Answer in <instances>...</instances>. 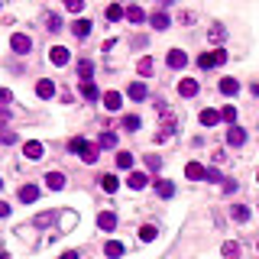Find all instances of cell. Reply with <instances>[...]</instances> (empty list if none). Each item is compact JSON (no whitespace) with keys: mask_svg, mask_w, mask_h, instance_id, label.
Here are the masks:
<instances>
[{"mask_svg":"<svg viewBox=\"0 0 259 259\" xmlns=\"http://www.w3.org/2000/svg\"><path fill=\"white\" fill-rule=\"evenodd\" d=\"M233 220H240V224H246V220H250V207H243V204H233Z\"/></svg>","mask_w":259,"mask_h":259,"instance_id":"obj_31","label":"cell"},{"mask_svg":"<svg viewBox=\"0 0 259 259\" xmlns=\"http://www.w3.org/2000/svg\"><path fill=\"white\" fill-rule=\"evenodd\" d=\"M156 236H159V230L152 227V224H143V227H140V240H143V243H152Z\"/></svg>","mask_w":259,"mask_h":259,"instance_id":"obj_21","label":"cell"},{"mask_svg":"<svg viewBox=\"0 0 259 259\" xmlns=\"http://www.w3.org/2000/svg\"><path fill=\"white\" fill-rule=\"evenodd\" d=\"M198 120H201V123H204V126H217V123H220V120H224V117H220L217 110L204 107V110H201V114H198Z\"/></svg>","mask_w":259,"mask_h":259,"instance_id":"obj_9","label":"cell"},{"mask_svg":"<svg viewBox=\"0 0 259 259\" xmlns=\"http://www.w3.org/2000/svg\"><path fill=\"white\" fill-rule=\"evenodd\" d=\"M220 253H224V256H227V259H240V243H233V240H227V243H224V250H220Z\"/></svg>","mask_w":259,"mask_h":259,"instance_id":"obj_29","label":"cell"},{"mask_svg":"<svg viewBox=\"0 0 259 259\" xmlns=\"http://www.w3.org/2000/svg\"><path fill=\"white\" fill-rule=\"evenodd\" d=\"M36 198H39V188H36V185H23V188H20V201H23V204H32Z\"/></svg>","mask_w":259,"mask_h":259,"instance_id":"obj_15","label":"cell"},{"mask_svg":"<svg viewBox=\"0 0 259 259\" xmlns=\"http://www.w3.org/2000/svg\"><path fill=\"white\" fill-rule=\"evenodd\" d=\"M65 10H71V13H81V10H85V0H65Z\"/></svg>","mask_w":259,"mask_h":259,"instance_id":"obj_36","label":"cell"},{"mask_svg":"<svg viewBox=\"0 0 259 259\" xmlns=\"http://www.w3.org/2000/svg\"><path fill=\"white\" fill-rule=\"evenodd\" d=\"M104 107L107 110H120L123 107V97H120L117 91H107V94H104Z\"/></svg>","mask_w":259,"mask_h":259,"instance_id":"obj_17","label":"cell"},{"mask_svg":"<svg viewBox=\"0 0 259 259\" xmlns=\"http://www.w3.org/2000/svg\"><path fill=\"white\" fill-rule=\"evenodd\" d=\"M68 58H71V55H68L65 46H52V49H49V62H52V65H68Z\"/></svg>","mask_w":259,"mask_h":259,"instance_id":"obj_4","label":"cell"},{"mask_svg":"<svg viewBox=\"0 0 259 259\" xmlns=\"http://www.w3.org/2000/svg\"><path fill=\"white\" fill-rule=\"evenodd\" d=\"M23 152H26V159H32V162H36V159H42V143L29 140V143L23 146Z\"/></svg>","mask_w":259,"mask_h":259,"instance_id":"obj_18","label":"cell"},{"mask_svg":"<svg viewBox=\"0 0 259 259\" xmlns=\"http://www.w3.org/2000/svg\"><path fill=\"white\" fill-rule=\"evenodd\" d=\"M256 181H259V172H256Z\"/></svg>","mask_w":259,"mask_h":259,"instance_id":"obj_52","label":"cell"},{"mask_svg":"<svg viewBox=\"0 0 259 259\" xmlns=\"http://www.w3.org/2000/svg\"><path fill=\"white\" fill-rule=\"evenodd\" d=\"M220 117H224V120H227L230 126H233V120H236V107H233V104H227V107L220 110Z\"/></svg>","mask_w":259,"mask_h":259,"instance_id":"obj_35","label":"cell"},{"mask_svg":"<svg viewBox=\"0 0 259 259\" xmlns=\"http://www.w3.org/2000/svg\"><path fill=\"white\" fill-rule=\"evenodd\" d=\"M10 49H13L16 55H26V52H29V49H32V39H29V36H26V32H16L13 39H10Z\"/></svg>","mask_w":259,"mask_h":259,"instance_id":"obj_2","label":"cell"},{"mask_svg":"<svg viewBox=\"0 0 259 259\" xmlns=\"http://www.w3.org/2000/svg\"><path fill=\"white\" fill-rule=\"evenodd\" d=\"M123 16H126V10L120 7V3H110V7H107V20H110V23H117V20H123Z\"/></svg>","mask_w":259,"mask_h":259,"instance_id":"obj_26","label":"cell"},{"mask_svg":"<svg viewBox=\"0 0 259 259\" xmlns=\"http://www.w3.org/2000/svg\"><path fill=\"white\" fill-rule=\"evenodd\" d=\"M126 20H130V23H143V20H146V13H143L140 7H130V10H126Z\"/></svg>","mask_w":259,"mask_h":259,"instance_id":"obj_32","label":"cell"},{"mask_svg":"<svg viewBox=\"0 0 259 259\" xmlns=\"http://www.w3.org/2000/svg\"><path fill=\"white\" fill-rule=\"evenodd\" d=\"M211 39H217V42L224 39V26H214V29H211Z\"/></svg>","mask_w":259,"mask_h":259,"instance_id":"obj_43","label":"cell"},{"mask_svg":"<svg viewBox=\"0 0 259 259\" xmlns=\"http://www.w3.org/2000/svg\"><path fill=\"white\" fill-rule=\"evenodd\" d=\"M58 259H78V253H75V250H65V253H62Z\"/></svg>","mask_w":259,"mask_h":259,"instance_id":"obj_47","label":"cell"},{"mask_svg":"<svg viewBox=\"0 0 259 259\" xmlns=\"http://www.w3.org/2000/svg\"><path fill=\"white\" fill-rule=\"evenodd\" d=\"M136 71H140L143 78H149L152 71H156V62H152V58H140V65H136Z\"/></svg>","mask_w":259,"mask_h":259,"instance_id":"obj_25","label":"cell"},{"mask_svg":"<svg viewBox=\"0 0 259 259\" xmlns=\"http://www.w3.org/2000/svg\"><path fill=\"white\" fill-rule=\"evenodd\" d=\"M85 143H87V140H81V136H75V140L68 143V149H71V152H81V149H85Z\"/></svg>","mask_w":259,"mask_h":259,"instance_id":"obj_37","label":"cell"},{"mask_svg":"<svg viewBox=\"0 0 259 259\" xmlns=\"http://www.w3.org/2000/svg\"><path fill=\"white\" fill-rule=\"evenodd\" d=\"M178 94L181 97H195L198 94V81L195 78H181L178 81Z\"/></svg>","mask_w":259,"mask_h":259,"instance_id":"obj_10","label":"cell"},{"mask_svg":"<svg viewBox=\"0 0 259 259\" xmlns=\"http://www.w3.org/2000/svg\"><path fill=\"white\" fill-rule=\"evenodd\" d=\"M236 91H240V81H236V78H220V94L233 97Z\"/></svg>","mask_w":259,"mask_h":259,"instance_id":"obj_14","label":"cell"},{"mask_svg":"<svg viewBox=\"0 0 259 259\" xmlns=\"http://www.w3.org/2000/svg\"><path fill=\"white\" fill-rule=\"evenodd\" d=\"M104 253H107L110 259H120V256H123V243H117V240H110V243L104 246Z\"/></svg>","mask_w":259,"mask_h":259,"instance_id":"obj_28","label":"cell"},{"mask_svg":"<svg viewBox=\"0 0 259 259\" xmlns=\"http://www.w3.org/2000/svg\"><path fill=\"white\" fill-rule=\"evenodd\" d=\"M0 143H3V146L16 143V133H13V130H3V133H0Z\"/></svg>","mask_w":259,"mask_h":259,"instance_id":"obj_39","label":"cell"},{"mask_svg":"<svg viewBox=\"0 0 259 259\" xmlns=\"http://www.w3.org/2000/svg\"><path fill=\"white\" fill-rule=\"evenodd\" d=\"M7 214H10V204H7V201H0V217H7Z\"/></svg>","mask_w":259,"mask_h":259,"instance_id":"obj_48","label":"cell"},{"mask_svg":"<svg viewBox=\"0 0 259 259\" xmlns=\"http://www.w3.org/2000/svg\"><path fill=\"white\" fill-rule=\"evenodd\" d=\"M36 94L42 97V101H49V97H55V85L49 78H42V81H36Z\"/></svg>","mask_w":259,"mask_h":259,"instance_id":"obj_11","label":"cell"},{"mask_svg":"<svg viewBox=\"0 0 259 259\" xmlns=\"http://www.w3.org/2000/svg\"><path fill=\"white\" fill-rule=\"evenodd\" d=\"M224 191H227V195H233V191H236V181L233 178H224Z\"/></svg>","mask_w":259,"mask_h":259,"instance_id":"obj_41","label":"cell"},{"mask_svg":"<svg viewBox=\"0 0 259 259\" xmlns=\"http://www.w3.org/2000/svg\"><path fill=\"white\" fill-rule=\"evenodd\" d=\"M207 181H224V178H220L217 169H207Z\"/></svg>","mask_w":259,"mask_h":259,"instance_id":"obj_44","label":"cell"},{"mask_svg":"<svg viewBox=\"0 0 259 259\" xmlns=\"http://www.w3.org/2000/svg\"><path fill=\"white\" fill-rule=\"evenodd\" d=\"M146 165H149L152 172H159V169H162V159L159 156H146Z\"/></svg>","mask_w":259,"mask_h":259,"instance_id":"obj_38","label":"cell"},{"mask_svg":"<svg viewBox=\"0 0 259 259\" xmlns=\"http://www.w3.org/2000/svg\"><path fill=\"white\" fill-rule=\"evenodd\" d=\"M71 32H75V39H85L87 32H91V20H75V23H71Z\"/></svg>","mask_w":259,"mask_h":259,"instance_id":"obj_13","label":"cell"},{"mask_svg":"<svg viewBox=\"0 0 259 259\" xmlns=\"http://www.w3.org/2000/svg\"><path fill=\"white\" fill-rule=\"evenodd\" d=\"M165 62H169V68H185L188 65V55L181 52V49H172V52L165 55Z\"/></svg>","mask_w":259,"mask_h":259,"instance_id":"obj_5","label":"cell"},{"mask_svg":"<svg viewBox=\"0 0 259 259\" xmlns=\"http://www.w3.org/2000/svg\"><path fill=\"white\" fill-rule=\"evenodd\" d=\"M91 75H94V65L87 62V58H81V62H78V78L81 81H91Z\"/></svg>","mask_w":259,"mask_h":259,"instance_id":"obj_22","label":"cell"},{"mask_svg":"<svg viewBox=\"0 0 259 259\" xmlns=\"http://www.w3.org/2000/svg\"><path fill=\"white\" fill-rule=\"evenodd\" d=\"M130 97H133V101H146V85H143V81H133V85H130Z\"/></svg>","mask_w":259,"mask_h":259,"instance_id":"obj_27","label":"cell"},{"mask_svg":"<svg viewBox=\"0 0 259 259\" xmlns=\"http://www.w3.org/2000/svg\"><path fill=\"white\" fill-rule=\"evenodd\" d=\"M0 188H3V178H0Z\"/></svg>","mask_w":259,"mask_h":259,"instance_id":"obj_51","label":"cell"},{"mask_svg":"<svg viewBox=\"0 0 259 259\" xmlns=\"http://www.w3.org/2000/svg\"><path fill=\"white\" fill-rule=\"evenodd\" d=\"M46 185H49L52 191H62V188H65V175H62V172H46Z\"/></svg>","mask_w":259,"mask_h":259,"instance_id":"obj_12","label":"cell"},{"mask_svg":"<svg viewBox=\"0 0 259 259\" xmlns=\"http://www.w3.org/2000/svg\"><path fill=\"white\" fill-rule=\"evenodd\" d=\"M7 120H10V110H7V107H0V126L7 123Z\"/></svg>","mask_w":259,"mask_h":259,"instance_id":"obj_46","label":"cell"},{"mask_svg":"<svg viewBox=\"0 0 259 259\" xmlns=\"http://www.w3.org/2000/svg\"><path fill=\"white\" fill-rule=\"evenodd\" d=\"M117 169H133V156L130 152H117Z\"/></svg>","mask_w":259,"mask_h":259,"instance_id":"obj_34","label":"cell"},{"mask_svg":"<svg viewBox=\"0 0 259 259\" xmlns=\"http://www.w3.org/2000/svg\"><path fill=\"white\" fill-rule=\"evenodd\" d=\"M10 101H13V94H10L7 87H0V104H10Z\"/></svg>","mask_w":259,"mask_h":259,"instance_id":"obj_42","label":"cell"},{"mask_svg":"<svg viewBox=\"0 0 259 259\" xmlns=\"http://www.w3.org/2000/svg\"><path fill=\"white\" fill-rule=\"evenodd\" d=\"M227 62V52L224 49H214V52H204V55H198V68H217V65Z\"/></svg>","mask_w":259,"mask_h":259,"instance_id":"obj_1","label":"cell"},{"mask_svg":"<svg viewBox=\"0 0 259 259\" xmlns=\"http://www.w3.org/2000/svg\"><path fill=\"white\" fill-rule=\"evenodd\" d=\"M58 29H62V20H58V16H49V32H58Z\"/></svg>","mask_w":259,"mask_h":259,"instance_id":"obj_40","label":"cell"},{"mask_svg":"<svg viewBox=\"0 0 259 259\" xmlns=\"http://www.w3.org/2000/svg\"><path fill=\"white\" fill-rule=\"evenodd\" d=\"M0 259H10V256H7V253H0Z\"/></svg>","mask_w":259,"mask_h":259,"instance_id":"obj_50","label":"cell"},{"mask_svg":"<svg viewBox=\"0 0 259 259\" xmlns=\"http://www.w3.org/2000/svg\"><path fill=\"white\" fill-rule=\"evenodd\" d=\"M126 185H130L133 191H143L146 185H149V178H146L143 172H130V181H126Z\"/></svg>","mask_w":259,"mask_h":259,"instance_id":"obj_16","label":"cell"},{"mask_svg":"<svg viewBox=\"0 0 259 259\" xmlns=\"http://www.w3.org/2000/svg\"><path fill=\"white\" fill-rule=\"evenodd\" d=\"M149 23H152V29H169V13H162V10H159V13L149 16Z\"/></svg>","mask_w":259,"mask_h":259,"instance_id":"obj_20","label":"cell"},{"mask_svg":"<svg viewBox=\"0 0 259 259\" xmlns=\"http://www.w3.org/2000/svg\"><path fill=\"white\" fill-rule=\"evenodd\" d=\"M120 123H123V130H130V133H133V130H140V117H136V114H130V117H123Z\"/></svg>","mask_w":259,"mask_h":259,"instance_id":"obj_33","label":"cell"},{"mask_svg":"<svg viewBox=\"0 0 259 259\" xmlns=\"http://www.w3.org/2000/svg\"><path fill=\"white\" fill-rule=\"evenodd\" d=\"M97 146H101V149H114V146H117V133H101Z\"/></svg>","mask_w":259,"mask_h":259,"instance_id":"obj_30","label":"cell"},{"mask_svg":"<svg viewBox=\"0 0 259 259\" xmlns=\"http://www.w3.org/2000/svg\"><path fill=\"white\" fill-rule=\"evenodd\" d=\"M185 178H191V181H204L207 178V169L201 162H188L185 165Z\"/></svg>","mask_w":259,"mask_h":259,"instance_id":"obj_3","label":"cell"},{"mask_svg":"<svg viewBox=\"0 0 259 259\" xmlns=\"http://www.w3.org/2000/svg\"><path fill=\"white\" fill-rule=\"evenodd\" d=\"M156 195H159V198H172V195H175V185H172V181H165V178L156 181Z\"/></svg>","mask_w":259,"mask_h":259,"instance_id":"obj_23","label":"cell"},{"mask_svg":"<svg viewBox=\"0 0 259 259\" xmlns=\"http://www.w3.org/2000/svg\"><path fill=\"white\" fill-rule=\"evenodd\" d=\"M243 143H246V130L230 126V130H227V146H243Z\"/></svg>","mask_w":259,"mask_h":259,"instance_id":"obj_8","label":"cell"},{"mask_svg":"<svg viewBox=\"0 0 259 259\" xmlns=\"http://www.w3.org/2000/svg\"><path fill=\"white\" fill-rule=\"evenodd\" d=\"M159 3H162V7H169V3H175V0H159Z\"/></svg>","mask_w":259,"mask_h":259,"instance_id":"obj_49","label":"cell"},{"mask_svg":"<svg viewBox=\"0 0 259 259\" xmlns=\"http://www.w3.org/2000/svg\"><path fill=\"white\" fill-rule=\"evenodd\" d=\"M97 227L110 233V230L117 227V214H114V211H101V214H97Z\"/></svg>","mask_w":259,"mask_h":259,"instance_id":"obj_7","label":"cell"},{"mask_svg":"<svg viewBox=\"0 0 259 259\" xmlns=\"http://www.w3.org/2000/svg\"><path fill=\"white\" fill-rule=\"evenodd\" d=\"M81 97H85V101H97V97H101V91H97L91 81H81Z\"/></svg>","mask_w":259,"mask_h":259,"instance_id":"obj_19","label":"cell"},{"mask_svg":"<svg viewBox=\"0 0 259 259\" xmlns=\"http://www.w3.org/2000/svg\"><path fill=\"white\" fill-rule=\"evenodd\" d=\"M78 156L85 159L87 165H94V162H97V156H101V146H97V143H85V149H81Z\"/></svg>","mask_w":259,"mask_h":259,"instance_id":"obj_6","label":"cell"},{"mask_svg":"<svg viewBox=\"0 0 259 259\" xmlns=\"http://www.w3.org/2000/svg\"><path fill=\"white\" fill-rule=\"evenodd\" d=\"M49 220H52V214H39V217H36V224H39V227H46Z\"/></svg>","mask_w":259,"mask_h":259,"instance_id":"obj_45","label":"cell"},{"mask_svg":"<svg viewBox=\"0 0 259 259\" xmlns=\"http://www.w3.org/2000/svg\"><path fill=\"white\" fill-rule=\"evenodd\" d=\"M97 181H101V188H104V191H110V195H114V191H117V185H120L117 175H101Z\"/></svg>","mask_w":259,"mask_h":259,"instance_id":"obj_24","label":"cell"}]
</instances>
